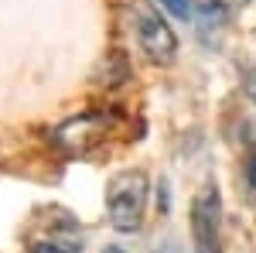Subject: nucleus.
Masks as SVG:
<instances>
[{"instance_id":"nucleus-2","label":"nucleus","mask_w":256,"mask_h":253,"mask_svg":"<svg viewBox=\"0 0 256 253\" xmlns=\"http://www.w3.org/2000/svg\"><path fill=\"white\" fill-rule=\"evenodd\" d=\"M134 31H137V41L144 48V55L154 62V65H168L178 52V38L171 35L168 21L160 18V11L154 4H134Z\"/></svg>"},{"instance_id":"nucleus-4","label":"nucleus","mask_w":256,"mask_h":253,"mask_svg":"<svg viewBox=\"0 0 256 253\" xmlns=\"http://www.w3.org/2000/svg\"><path fill=\"white\" fill-rule=\"evenodd\" d=\"M171 14H178V18H188L192 14V7H188V0H160Z\"/></svg>"},{"instance_id":"nucleus-1","label":"nucleus","mask_w":256,"mask_h":253,"mask_svg":"<svg viewBox=\"0 0 256 253\" xmlns=\"http://www.w3.org/2000/svg\"><path fill=\"white\" fill-rule=\"evenodd\" d=\"M147 195H150V181L144 171H123L110 181L106 192V212L110 222L120 233H137L144 212H147Z\"/></svg>"},{"instance_id":"nucleus-5","label":"nucleus","mask_w":256,"mask_h":253,"mask_svg":"<svg viewBox=\"0 0 256 253\" xmlns=\"http://www.w3.org/2000/svg\"><path fill=\"white\" fill-rule=\"evenodd\" d=\"M31 253H72L68 246H62V243H38Z\"/></svg>"},{"instance_id":"nucleus-6","label":"nucleus","mask_w":256,"mask_h":253,"mask_svg":"<svg viewBox=\"0 0 256 253\" xmlns=\"http://www.w3.org/2000/svg\"><path fill=\"white\" fill-rule=\"evenodd\" d=\"M246 96L256 103V69H250V72H246Z\"/></svg>"},{"instance_id":"nucleus-3","label":"nucleus","mask_w":256,"mask_h":253,"mask_svg":"<svg viewBox=\"0 0 256 253\" xmlns=\"http://www.w3.org/2000/svg\"><path fill=\"white\" fill-rule=\"evenodd\" d=\"M192 226H195L198 253H218V246H222V205H218V192L212 185L195 198Z\"/></svg>"},{"instance_id":"nucleus-7","label":"nucleus","mask_w":256,"mask_h":253,"mask_svg":"<svg viewBox=\"0 0 256 253\" xmlns=\"http://www.w3.org/2000/svg\"><path fill=\"white\" fill-rule=\"evenodd\" d=\"M102 253H123V250H116V246H106V250H102Z\"/></svg>"}]
</instances>
